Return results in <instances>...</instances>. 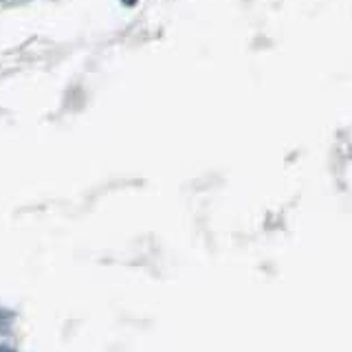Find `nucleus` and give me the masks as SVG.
<instances>
[{
    "instance_id": "1",
    "label": "nucleus",
    "mask_w": 352,
    "mask_h": 352,
    "mask_svg": "<svg viewBox=\"0 0 352 352\" xmlns=\"http://www.w3.org/2000/svg\"><path fill=\"white\" fill-rule=\"evenodd\" d=\"M5 311H0V333H3V330H9V322H11V315L5 319Z\"/></svg>"
},
{
    "instance_id": "2",
    "label": "nucleus",
    "mask_w": 352,
    "mask_h": 352,
    "mask_svg": "<svg viewBox=\"0 0 352 352\" xmlns=\"http://www.w3.org/2000/svg\"><path fill=\"white\" fill-rule=\"evenodd\" d=\"M0 3H5V5H18V3H25V0H0Z\"/></svg>"
},
{
    "instance_id": "3",
    "label": "nucleus",
    "mask_w": 352,
    "mask_h": 352,
    "mask_svg": "<svg viewBox=\"0 0 352 352\" xmlns=\"http://www.w3.org/2000/svg\"><path fill=\"white\" fill-rule=\"evenodd\" d=\"M0 352H16V350L9 348V346H0Z\"/></svg>"
}]
</instances>
